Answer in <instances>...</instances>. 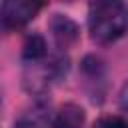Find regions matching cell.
Instances as JSON below:
<instances>
[{
  "label": "cell",
  "instance_id": "obj_1",
  "mask_svg": "<svg viewBox=\"0 0 128 128\" xmlns=\"http://www.w3.org/2000/svg\"><path fill=\"white\" fill-rule=\"evenodd\" d=\"M128 30V6L116 0L94 2L88 8V32L92 40L110 44Z\"/></svg>",
  "mask_w": 128,
  "mask_h": 128
},
{
  "label": "cell",
  "instance_id": "obj_2",
  "mask_svg": "<svg viewBox=\"0 0 128 128\" xmlns=\"http://www.w3.org/2000/svg\"><path fill=\"white\" fill-rule=\"evenodd\" d=\"M40 8H42V4L34 2V0H6V2H2V8H0L2 28L6 32H10V30H18V28L26 26L40 12Z\"/></svg>",
  "mask_w": 128,
  "mask_h": 128
},
{
  "label": "cell",
  "instance_id": "obj_3",
  "mask_svg": "<svg viewBox=\"0 0 128 128\" xmlns=\"http://www.w3.org/2000/svg\"><path fill=\"white\" fill-rule=\"evenodd\" d=\"M50 32H52L54 44L60 48V52L68 50L70 46H74L78 36H80L78 24L66 14H54L50 18Z\"/></svg>",
  "mask_w": 128,
  "mask_h": 128
},
{
  "label": "cell",
  "instance_id": "obj_4",
  "mask_svg": "<svg viewBox=\"0 0 128 128\" xmlns=\"http://www.w3.org/2000/svg\"><path fill=\"white\" fill-rule=\"evenodd\" d=\"M84 122H86V114L82 106L74 102H66L56 110L52 118V128H84Z\"/></svg>",
  "mask_w": 128,
  "mask_h": 128
},
{
  "label": "cell",
  "instance_id": "obj_5",
  "mask_svg": "<svg viewBox=\"0 0 128 128\" xmlns=\"http://www.w3.org/2000/svg\"><path fill=\"white\" fill-rule=\"evenodd\" d=\"M48 56V46H46V40L40 36V34H30L26 36L24 44H22V58L28 62V64H38L42 60H46Z\"/></svg>",
  "mask_w": 128,
  "mask_h": 128
},
{
  "label": "cell",
  "instance_id": "obj_6",
  "mask_svg": "<svg viewBox=\"0 0 128 128\" xmlns=\"http://www.w3.org/2000/svg\"><path fill=\"white\" fill-rule=\"evenodd\" d=\"M92 128H128V120H124L122 116H102L94 122Z\"/></svg>",
  "mask_w": 128,
  "mask_h": 128
},
{
  "label": "cell",
  "instance_id": "obj_7",
  "mask_svg": "<svg viewBox=\"0 0 128 128\" xmlns=\"http://www.w3.org/2000/svg\"><path fill=\"white\" fill-rule=\"evenodd\" d=\"M44 126V120L40 118V114H32V116H22L14 128H42Z\"/></svg>",
  "mask_w": 128,
  "mask_h": 128
},
{
  "label": "cell",
  "instance_id": "obj_8",
  "mask_svg": "<svg viewBox=\"0 0 128 128\" xmlns=\"http://www.w3.org/2000/svg\"><path fill=\"white\" fill-rule=\"evenodd\" d=\"M118 104H120V108H122L124 112H128V82L122 86V90H120V94H118Z\"/></svg>",
  "mask_w": 128,
  "mask_h": 128
}]
</instances>
